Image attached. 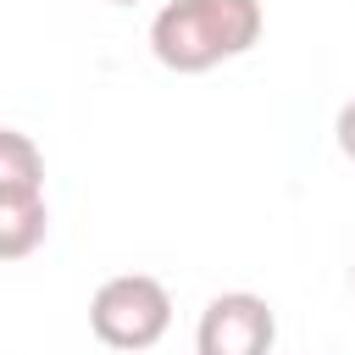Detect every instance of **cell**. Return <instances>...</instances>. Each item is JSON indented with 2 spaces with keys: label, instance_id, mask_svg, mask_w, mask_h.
I'll return each mask as SVG.
<instances>
[{
  "label": "cell",
  "instance_id": "obj_3",
  "mask_svg": "<svg viewBox=\"0 0 355 355\" xmlns=\"http://www.w3.org/2000/svg\"><path fill=\"white\" fill-rule=\"evenodd\" d=\"M272 344H277V311L250 288L216 294L200 311L194 355H272Z\"/></svg>",
  "mask_w": 355,
  "mask_h": 355
},
{
  "label": "cell",
  "instance_id": "obj_4",
  "mask_svg": "<svg viewBox=\"0 0 355 355\" xmlns=\"http://www.w3.org/2000/svg\"><path fill=\"white\" fill-rule=\"evenodd\" d=\"M50 205L44 194H0V261H22L44 244Z\"/></svg>",
  "mask_w": 355,
  "mask_h": 355
},
{
  "label": "cell",
  "instance_id": "obj_8",
  "mask_svg": "<svg viewBox=\"0 0 355 355\" xmlns=\"http://www.w3.org/2000/svg\"><path fill=\"white\" fill-rule=\"evenodd\" d=\"M111 6H133V0H111Z\"/></svg>",
  "mask_w": 355,
  "mask_h": 355
},
{
  "label": "cell",
  "instance_id": "obj_6",
  "mask_svg": "<svg viewBox=\"0 0 355 355\" xmlns=\"http://www.w3.org/2000/svg\"><path fill=\"white\" fill-rule=\"evenodd\" d=\"M333 139H338V150L355 161V100H344L338 105V122H333Z\"/></svg>",
  "mask_w": 355,
  "mask_h": 355
},
{
  "label": "cell",
  "instance_id": "obj_7",
  "mask_svg": "<svg viewBox=\"0 0 355 355\" xmlns=\"http://www.w3.org/2000/svg\"><path fill=\"white\" fill-rule=\"evenodd\" d=\"M349 288H355V266H349Z\"/></svg>",
  "mask_w": 355,
  "mask_h": 355
},
{
  "label": "cell",
  "instance_id": "obj_2",
  "mask_svg": "<svg viewBox=\"0 0 355 355\" xmlns=\"http://www.w3.org/2000/svg\"><path fill=\"white\" fill-rule=\"evenodd\" d=\"M89 327L105 349H150L172 327V294L150 272H122L105 277L89 300Z\"/></svg>",
  "mask_w": 355,
  "mask_h": 355
},
{
  "label": "cell",
  "instance_id": "obj_5",
  "mask_svg": "<svg viewBox=\"0 0 355 355\" xmlns=\"http://www.w3.org/2000/svg\"><path fill=\"white\" fill-rule=\"evenodd\" d=\"M0 194H44V155L22 128L0 133Z\"/></svg>",
  "mask_w": 355,
  "mask_h": 355
},
{
  "label": "cell",
  "instance_id": "obj_1",
  "mask_svg": "<svg viewBox=\"0 0 355 355\" xmlns=\"http://www.w3.org/2000/svg\"><path fill=\"white\" fill-rule=\"evenodd\" d=\"M261 28V0H166L150 22V55L166 72H211L255 50Z\"/></svg>",
  "mask_w": 355,
  "mask_h": 355
}]
</instances>
